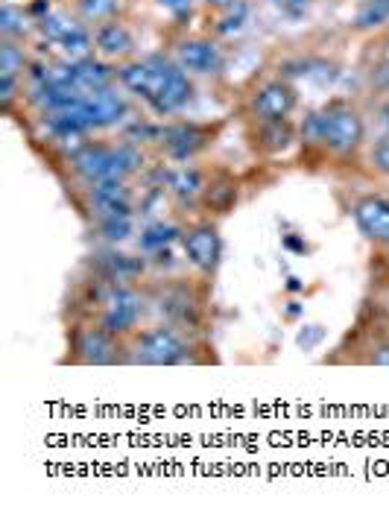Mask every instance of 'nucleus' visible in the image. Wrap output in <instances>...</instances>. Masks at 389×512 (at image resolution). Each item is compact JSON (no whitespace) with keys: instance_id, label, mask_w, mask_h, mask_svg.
I'll return each instance as SVG.
<instances>
[{"instance_id":"17","label":"nucleus","mask_w":389,"mask_h":512,"mask_svg":"<svg viewBox=\"0 0 389 512\" xmlns=\"http://www.w3.org/2000/svg\"><path fill=\"white\" fill-rule=\"evenodd\" d=\"M94 53L103 62H126L135 53V36L123 21H106L94 27Z\"/></svg>"},{"instance_id":"38","label":"nucleus","mask_w":389,"mask_h":512,"mask_svg":"<svg viewBox=\"0 0 389 512\" xmlns=\"http://www.w3.org/2000/svg\"><path fill=\"white\" fill-rule=\"evenodd\" d=\"M387 255H389V252H387Z\"/></svg>"},{"instance_id":"33","label":"nucleus","mask_w":389,"mask_h":512,"mask_svg":"<svg viewBox=\"0 0 389 512\" xmlns=\"http://www.w3.org/2000/svg\"><path fill=\"white\" fill-rule=\"evenodd\" d=\"M205 3H208L211 9H220V12H223V9H229V6L240 3V0H205Z\"/></svg>"},{"instance_id":"18","label":"nucleus","mask_w":389,"mask_h":512,"mask_svg":"<svg viewBox=\"0 0 389 512\" xmlns=\"http://www.w3.org/2000/svg\"><path fill=\"white\" fill-rule=\"evenodd\" d=\"M255 150L264 153V156H281L293 147L296 141V129L290 118L287 120H261L255 126Z\"/></svg>"},{"instance_id":"29","label":"nucleus","mask_w":389,"mask_h":512,"mask_svg":"<svg viewBox=\"0 0 389 512\" xmlns=\"http://www.w3.org/2000/svg\"><path fill=\"white\" fill-rule=\"evenodd\" d=\"M79 15L88 24H106L117 15V0H77Z\"/></svg>"},{"instance_id":"31","label":"nucleus","mask_w":389,"mask_h":512,"mask_svg":"<svg viewBox=\"0 0 389 512\" xmlns=\"http://www.w3.org/2000/svg\"><path fill=\"white\" fill-rule=\"evenodd\" d=\"M369 167L389 179V135H381L372 147H369Z\"/></svg>"},{"instance_id":"2","label":"nucleus","mask_w":389,"mask_h":512,"mask_svg":"<svg viewBox=\"0 0 389 512\" xmlns=\"http://www.w3.org/2000/svg\"><path fill=\"white\" fill-rule=\"evenodd\" d=\"M211 284L214 281L196 273L150 276L141 284L150 302V322H167L196 337H211Z\"/></svg>"},{"instance_id":"1","label":"nucleus","mask_w":389,"mask_h":512,"mask_svg":"<svg viewBox=\"0 0 389 512\" xmlns=\"http://www.w3.org/2000/svg\"><path fill=\"white\" fill-rule=\"evenodd\" d=\"M62 316L65 322L91 319L109 334L126 340L150 322V302L141 284H120L82 270V276L68 287Z\"/></svg>"},{"instance_id":"35","label":"nucleus","mask_w":389,"mask_h":512,"mask_svg":"<svg viewBox=\"0 0 389 512\" xmlns=\"http://www.w3.org/2000/svg\"><path fill=\"white\" fill-rule=\"evenodd\" d=\"M369 299H372V296H369ZM372 302L378 305V311H381V316H384V322H387V325H389V308H387V305H381L378 299H372Z\"/></svg>"},{"instance_id":"14","label":"nucleus","mask_w":389,"mask_h":512,"mask_svg":"<svg viewBox=\"0 0 389 512\" xmlns=\"http://www.w3.org/2000/svg\"><path fill=\"white\" fill-rule=\"evenodd\" d=\"M299 97H296V88L287 82V79H270V82H261L252 97H249V112L252 118L258 120H287L293 115Z\"/></svg>"},{"instance_id":"28","label":"nucleus","mask_w":389,"mask_h":512,"mask_svg":"<svg viewBox=\"0 0 389 512\" xmlns=\"http://www.w3.org/2000/svg\"><path fill=\"white\" fill-rule=\"evenodd\" d=\"M369 296H372V299H378L381 305H387L389 308V255L387 252H375Z\"/></svg>"},{"instance_id":"10","label":"nucleus","mask_w":389,"mask_h":512,"mask_svg":"<svg viewBox=\"0 0 389 512\" xmlns=\"http://www.w3.org/2000/svg\"><path fill=\"white\" fill-rule=\"evenodd\" d=\"M59 112H71L88 132H97V129L123 126L129 120V103L115 85H109V88H100L91 94H79L71 106H65Z\"/></svg>"},{"instance_id":"22","label":"nucleus","mask_w":389,"mask_h":512,"mask_svg":"<svg viewBox=\"0 0 389 512\" xmlns=\"http://www.w3.org/2000/svg\"><path fill=\"white\" fill-rule=\"evenodd\" d=\"M77 68V91L82 94H91V91H100V88H109L115 85L117 74L103 62V59H85V62H74Z\"/></svg>"},{"instance_id":"3","label":"nucleus","mask_w":389,"mask_h":512,"mask_svg":"<svg viewBox=\"0 0 389 512\" xmlns=\"http://www.w3.org/2000/svg\"><path fill=\"white\" fill-rule=\"evenodd\" d=\"M217 360L211 337H196L167 322H147L126 337V366H205Z\"/></svg>"},{"instance_id":"32","label":"nucleus","mask_w":389,"mask_h":512,"mask_svg":"<svg viewBox=\"0 0 389 512\" xmlns=\"http://www.w3.org/2000/svg\"><path fill=\"white\" fill-rule=\"evenodd\" d=\"M161 9H167L173 18H188L194 12V0H158Z\"/></svg>"},{"instance_id":"34","label":"nucleus","mask_w":389,"mask_h":512,"mask_svg":"<svg viewBox=\"0 0 389 512\" xmlns=\"http://www.w3.org/2000/svg\"><path fill=\"white\" fill-rule=\"evenodd\" d=\"M378 115H381V126H384V135H389V100L384 103V106H381V112H378Z\"/></svg>"},{"instance_id":"24","label":"nucleus","mask_w":389,"mask_h":512,"mask_svg":"<svg viewBox=\"0 0 389 512\" xmlns=\"http://www.w3.org/2000/svg\"><path fill=\"white\" fill-rule=\"evenodd\" d=\"M59 47L68 56V62H85V59L94 56V33L88 27L77 24L65 39L59 41Z\"/></svg>"},{"instance_id":"26","label":"nucleus","mask_w":389,"mask_h":512,"mask_svg":"<svg viewBox=\"0 0 389 512\" xmlns=\"http://www.w3.org/2000/svg\"><path fill=\"white\" fill-rule=\"evenodd\" d=\"M79 21H74L71 15H65V12H47L44 18H39L36 21V30H39L41 36L47 41H53V44H59V41L65 39L74 27H77Z\"/></svg>"},{"instance_id":"19","label":"nucleus","mask_w":389,"mask_h":512,"mask_svg":"<svg viewBox=\"0 0 389 512\" xmlns=\"http://www.w3.org/2000/svg\"><path fill=\"white\" fill-rule=\"evenodd\" d=\"M185 223H173V220H150L147 226L138 229V252H144L147 258H153L158 252L170 249L173 243L182 240Z\"/></svg>"},{"instance_id":"11","label":"nucleus","mask_w":389,"mask_h":512,"mask_svg":"<svg viewBox=\"0 0 389 512\" xmlns=\"http://www.w3.org/2000/svg\"><path fill=\"white\" fill-rule=\"evenodd\" d=\"M82 270L94 273L109 281H120V284H144L153 276V264L144 252H123L120 246H100L94 249L85 261Z\"/></svg>"},{"instance_id":"36","label":"nucleus","mask_w":389,"mask_h":512,"mask_svg":"<svg viewBox=\"0 0 389 512\" xmlns=\"http://www.w3.org/2000/svg\"><path fill=\"white\" fill-rule=\"evenodd\" d=\"M293 3H299V6H302V3H308V0H293Z\"/></svg>"},{"instance_id":"13","label":"nucleus","mask_w":389,"mask_h":512,"mask_svg":"<svg viewBox=\"0 0 389 512\" xmlns=\"http://www.w3.org/2000/svg\"><path fill=\"white\" fill-rule=\"evenodd\" d=\"M214 138V129L199 126V123H173V126H161L158 132V147L161 156L176 161V164H188L194 161Z\"/></svg>"},{"instance_id":"25","label":"nucleus","mask_w":389,"mask_h":512,"mask_svg":"<svg viewBox=\"0 0 389 512\" xmlns=\"http://www.w3.org/2000/svg\"><path fill=\"white\" fill-rule=\"evenodd\" d=\"M30 68L24 47L18 41H0V77L9 79H24Z\"/></svg>"},{"instance_id":"15","label":"nucleus","mask_w":389,"mask_h":512,"mask_svg":"<svg viewBox=\"0 0 389 512\" xmlns=\"http://www.w3.org/2000/svg\"><path fill=\"white\" fill-rule=\"evenodd\" d=\"M176 65L191 74V77H211L223 68V50L214 39L194 36V39H182L173 50Z\"/></svg>"},{"instance_id":"16","label":"nucleus","mask_w":389,"mask_h":512,"mask_svg":"<svg viewBox=\"0 0 389 512\" xmlns=\"http://www.w3.org/2000/svg\"><path fill=\"white\" fill-rule=\"evenodd\" d=\"M240 197V182L234 179L232 173L226 170H217L208 176V185H205V194L199 199V211L196 217H214V220H223L226 214H232L234 205Z\"/></svg>"},{"instance_id":"30","label":"nucleus","mask_w":389,"mask_h":512,"mask_svg":"<svg viewBox=\"0 0 389 512\" xmlns=\"http://www.w3.org/2000/svg\"><path fill=\"white\" fill-rule=\"evenodd\" d=\"M246 15H249L246 0H240V3H234L229 9H223L220 24H217V36H234V33H240L243 24H246Z\"/></svg>"},{"instance_id":"12","label":"nucleus","mask_w":389,"mask_h":512,"mask_svg":"<svg viewBox=\"0 0 389 512\" xmlns=\"http://www.w3.org/2000/svg\"><path fill=\"white\" fill-rule=\"evenodd\" d=\"M354 229L375 249L389 252V197L387 194H360L349 205Z\"/></svg>"},{"instance_id":"6","label":"nucleus","mask_w":389,"mask_h":512,"mask_svg":"<svg viewBox=\"0 0 389 512\" xmlns=\"http://www.w3.org/2000/svg\"><path fill=\"white\" fill-rule=\"evenodd\" d=\"M65 366H126V340L91 319L65 322Z\"/></svg>"},{"instance_id":"27","label":"nucleus","mask_w":389,"mask_h":512,"mask_svg":"<svg viewBox=\"0 0 389 512\" xmlns=\"http://www.w3.org/2000/svg\"><path fill=\"white\" fill-rule=\"evenodd\" d=\"M357 30H378L389 24V0H363L354 18Z\"/></svg>"},{"instance_id":"4","label":"nucleus","mask_w":389,"mask_h":512,"mask_svg":"<svg viewBox=\"0 0 389 512\" xmlns=\"http://www.w3.org/2000/svg\"><path fill=\"white\" fill-rule=\"evenodd\" d=\"M302 141L322 147L328 156L349 158L366 141V120L349 100H331L302 123Z\"/></svg>"},{"instance_id":"37","label":"nucleus","mask_w":389,"mask_h":512,"mask_svg":"<svg viewBox=\"0 0 389 512\" xmlns=\"http://www.w3.org/2000/svg\"><path fill=\"white\" fill-rule=\"evenodd\" d=\"M50 3H53V0H50Z\"/></svg>"},{"instance_id":"5","label":"nucleus","mask_w":389,"mask_h":512,"mask_svg":"<svg viewBox=\"0 0 389 512\" xmlns=\"http://www.w3.org/2000/svg\"><path fill=\"white\" fill-rule=\"evenodd\" d=\"M331 366H381L389 369V325L378 305L366 296L357 322L349 334L337 343L334 355L325 357Z\"/></svg>"},{"instance_id":"20","label":"nucleus","mask_w":389,"mask_h":512,"mask_svg":"<svg viewBox=\"0 0 389 512\" xmlns=\"http://www.w3.org/2000/svg\"><path fill=\"white\" fill-rule=\"evenodd\" d=\"M91 235L100 240V246H123L126 240L138 235L135 229V217H106V220H94L88 223Z\"/></svg>"},{"instance_id":"9","label":"nucleus","mask_w":389,"mask_h":512,"mask_svg":"<svg viewBox=\"0 0 389 512\" xmlns=\"http://www.w3.org/2000/svg\"><path fill=\"white\" fill-rule=\"evenodd\" d=\"M150 68H153V85H150V94H147V106L167 118V115H176L182 112L191 100H194V82L191 74H185L176 59H164V56H150L147 59Z\"/></svg>"},{"instance_id":"8","label":"nucleus","mask_w":389,"mask_h":512,"mask_svg":"<svg viewBox=\"0 0 389 512\" xmlns=\"http://www.w3.org/2000/svg\"><path fill=\"white\" fill-rule=\"evenodd\" d=\"M77 205L85 223L106 217H138V194L129 179H103L82 188Z\"/></svg>"},{"instance_id":"21","label":"nucleus","mask_w":389,"mask_h":512,"mask_svg":"<svg viewBox=\"0 0 389 512\" xmlns=\"http://www.w3.org/2000/svg\"><path fill=\"white\" fill-rule=\"evenodd\" d=\"M115 74L123 91H129V94H135V97L147 100L150 85H153V68H150V62H147V59H138V62H120V68H117Z\"/></svg>"},{"instance_id":"23","label":"nucleus","mask_w":389,"mask_h":512,"mask_svg":"<svg viewBox=\"0 0 389 512\" xmlns=\"http://www.w3.org/2000/svg\"><path fill=\"white\" fill-rule=\"evenodd\" d=\"M30 33V9H21L15 3H3L0 9V39L21 41Z\"/></svg>"},{"instance_id":"7","label":"nucleus","mask_w":389,"mask_h":512,"mask_svg":"<svg viewBox=\"0 0 389 512\" xmlns=\"http://www.w3.org/2000/svg\"><path fill=\"white\" fill-rule=\"evenodd\" d=\"M182 258L188 264V270L196 276L214 281L220 264H223V235H220V220L214 217H191L185 220L182 229Z\"/></svg>"}]
</instances>
